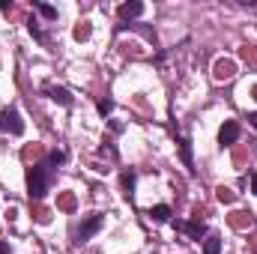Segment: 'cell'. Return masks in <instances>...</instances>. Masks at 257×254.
Here are the masks:
<instances>
[{
  "mask_svg": "<svg viewBox=\"0 0 257 254\" xmlns=\"http://www.w3.org/2000/svg\"><path fill=\"white\" fill-rule=\"evenodd\" d=\"M54 177H57V168L48 162V159H42V162H36L30 171H27V197L30 200H42L51 186H54Z\"/></svg>",
  "mask_w": 257,
  "mask_h": 254,
  "instance_id": "cell-1",
  "label": "cell"
},
{
  "mask_svg": "<svg viewBox=\"0 0 257 254\" xmlns=\"http://www.w3.org/2000/svg\"><path fill=\"white\" fill-rule=\"evenodd\" d=\"M105 227V215L102 212H93V215H87L81 224H78V230H75V245H84V242H90L99 230Z\"/></svg>",
  "mask_w": 257,
  "mask_h": 254,
  "instance_id": "cell-2",
  "label": "cell"
},
{
  "mask_svg": "<svg viewBox=\"0 0 257 254\" xmlns=\"http://www.w3.org/2000/svg\"><path fill=\"white\" fill-rule=\"evenodd\" d=\"M0 135H24V120L18 114V108H3L0 111Z\"/></svg>",
  "mask_w": 257,
  "mask_h": 254,
  "instance_id": "cell-3",
  "label": "cell"
},
{
  "mask_svg": "<svg viewBox=\"0 0 257 254\" xmlns=\"http://www.w3.org/2000/svg\"><path fill=\"white\" fill-rule=\"evenodd\" d=\"M174 227L177 230H183L189 239H194V242H200V239H206V224H203V218H200V212L194 215L192 221H180V218H174Z\"/></svg>",
  "mask_w": 257,
  "mask_h": 254,
  "instance_id": "cell-4",
  "label": "cell"
},
{
  "mask_svg": "<svg viewBox=\"0 0 257 254\" xmlns=\"http://www.w3.org/2000/svg\"><path fill=\"white\" fill-rule=\"evenodd\" d=\"M177 150H180V159H183V165H186V171L189 174H197V168H194V153H192V138L189 135H177Z\"/></svg>",
  "mask_w": 257,
  "mask_h": 254,
  "instance_id": "cell-5",
  "label": "cell"
},
{
  "mask_svg": "<svg viewBox=\"0 0 257 254\" xmlns=\"http://www.w3.org/2000/svg\"><path fill=\"white\" fill-rule=\"evenodd\" d=\"M239 135H242V129H239L236 120H224V126L218 129V144L221 147H230V144L239 141Z\"/></svg>",
  "mask_w": 257,
  "mask_h": 254,
  "instance_id": "cell-6",
  "label": "cell"
},
{
  "mask_svg": "<svg viewBox=\"0 0 257 254\" xmlns=\"http://www.w3.org/2000/svg\"><path fill=\"white\" fill-rule=\"evenodd\" d=\"M42 93H45L51 102L63 105V108H72V102H75V99H72V93H69L66 87H51V84H45V87H42Z\"/></svg>",
  "mask_w": 257,
  "mask_h": 254,
  "instance_id": "cell-7",
  "label": "cell"
},
{
  "mask_svg": "<svg viewBox=\"0 0 257 254\" xmlns=\"http://www.w3.org/2000/svg\"><path fill=\"white\" fill-rule=\"evenodd\" d=\"M144 15V3L141 0H132V3H123L120 6V21L123 24H135V18Z\"/></svg>",
  "mask_w": 257,
  "mask_h": 254,
  "instance_id": "cell-8",
  "label": "cell"
},
{
  "mask_svg": "<svg viewBox=\"0 0 257 254\" xmlns=\"http://www.w3.org/2000/svg\"><path fill=\"white\" fill-rule=\"evenodd\" d=\"M147 215H150L156 224H165V221H171V215H174V212H171V206H168V203H156V206H150V212H147Z\"/></svg>",
  "mask_w": 257,
  "mask_h": 254,
  "instance_id": "cell-9",
  "label": "cell"
},
{
  "mask_svg": "<svg viewBox=\"0 0 257 254\" xmlns=\"http://www.w3.org/2000/svg\"><path fill=\"white\" fill-rule=\"evenodd\" d=\"M123 197L126 200H135V180H138V174L135 171H123Z\"/></svg>",
  "mask_w": 257,
  "mask_h": 254,
  "instance_id": "cell-10",
  "label": "cell"
},
{
  "mask_svg": "<svg viewBox=\"0 0 257 254\" xmlns=\"http://www.w3.org/2000/svg\"><path fill=\"white\" fill-rule=\"evenodd\" d=\"M203 254H221V236H218V233H206V239H203Z\"/></svg>",
  "mask_w": 257,
  "mask_h": 254,
  "instance_id": "cell-11",
  "label": "cell"
},
{
  "mask_svg": "<svg viewBox=\"0 0 257 254\" xmlns=\"http://www.w3.org/2000/svg\"><path fill=\"white\" fill-rule=\"evenodd\" d=\"M33 9H36L42 18H48V21H54V18H57V9H54V6H48V3H42V0H36V3H33Z\"/></svg>",
  "mask_w": 257,
  "mask_h": 254,
  "instance_id": "cell-12",
  "label": "cell"
},
{
  "mask_svg": "<svg viewBox=\"0 0 257 254\" xmlns=\"http://www.w3.org/2000/svg\"><path fill=\"white\" fill-rule=\"evenodd\" d=\"M27 30H30V36H33L36 42H45V30L39 27V21H36V18H30V21H27Z\"/></svg>",
  "mask_w": 257,
  "mask_h": 254,
  "instance_id": "cell-13",
  "label": "cell"
},
{
  "mask_svg": "<svg viewBox=\"0 0 257 254\" xmlns=\"http://www.w3.org/2000/svg\"><path fill=\"white\" fill-rule=\"evenodd\" d=\"M96 108H99V114H102V117H108V114L114 111V99H99V102H96Z\"/></svg>",
  "mask_w": 257,
  "mask_h": 254,
  "instance_id": "cell-14",
  "label": "cell"
},
{
  "mask_svg": "<svg viewBox=\"0 0 257 254\" xmlns=\"http://www.w3.org/2000/svg\"><path fill=\"white\" fill-rule=\"evenodd\" d=\"M48 162H51L54 168H57V165H63V162H66V150H54V153L48 156Z\"/></svg>",
  "mask_w": 257,
  "mask_h": 254,
  "instance_id": "cell-15",
  "label": "cell"
},
{
  "mask_svg": "<svg viewBox=\"0 0 257 254\" xmlns=\"http://www.w3.org/2000/svg\"><path fill=\"white\" fill-rule=\"evenodd\" d=\"M218 197H221V200H233V194H230L227 189H218Z\"/></svg>",
  "mask_w": 257,
  "mask_h": 254,
  "instance_id": "cell-16",
  "label": "cell"
},
{
  "mask_svg": "<svg viewBox=\"0 0 257 254\" xmlns=\"http://www.w3.org/2000/svg\"><path fill=\"white\" fill-rule=\"evenodd\" d=\"M251 191L257 194V174H251Z\"/></svg>",
  "mask_w": 257,
  "mask_h": 254,
  "instance_id": "cell-17",
  "label": "cell"
},
{
  "mask_svg": "<svg viewBox=\"0 0 257 254\" xmlns=\"http://www.w3.org/2000/svg\"><path fill=\"white\" fill-rule=\"evenodd\" d=\"M248 123H251V126L257 129V114H248Z\"/></svg>",
  "mask_w": 257,
  "mask_h": 254,
  "instance_id": "cell-18",
  "label": "cell"
}]
</instances>
